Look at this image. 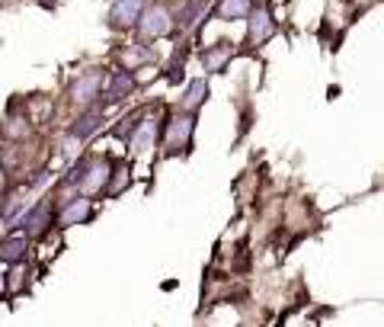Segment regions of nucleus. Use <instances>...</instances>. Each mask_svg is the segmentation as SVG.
Masks as SVG:
<instances>
[{
  "mask_svg": "<svg viewBox=\"0 0 384 327\" xmlns=\"http://www.w3.org/2000/svg\"><path fill=\"white\" fill-rule=\"evenodd\" d=\"M170 29H173V23H170V13H166L164 6H144V13H141V19H138L141 38L157 42V38L170 36Z\"/></svg>",
  "mask_w": 384,
  "mask_h": 327,
  "instance_id": "1",
  "label": "nucleus"
},
{
  "mask_svg": "<svg viewBox=\"0 0 384 327\" xmlns=\"http://www.w3.org/2000/svg\"><path fill=\"white\" fill-rule=\"evenodd\" d=\"M192 113H176L170 119V125H166V151L170 154H176V151H183L186 145H189V138H192Z\"/></svg>",
  "mask_w": 384,
  "mask_h": 327,
  "instance_id": "2",
  "label": "nucleus"
},
{
  "mask_svg": "<svg viewBox=\"0 0 384 327\" xmlns=\"http://www.w3.org/2000/svg\"><path fill=\"white\" fill-rule=\"evenodd\" d=\"M141 13H144V0H115L109 10V26L112 29H132L138 26Z\"/></svg>",
  "mask_w": 384,
  "mask_h": 327,
  "instance_id": "3",
  "label": "nucleus"
},
{
  "mask_svg": "<svg viewBox=\"0 0 384 327\" xmlns=\"http://www.w3.org/2000/svg\"><path fill=\"white\" fill-rule=\"evenodd\" d=\"M269 36H275V23L272 16H269L266 6H256V10H250V29H247V45H262Z\"/></svg>",
  "mask_w": 384,
  "mask_h": 327,
  "instance_id": "4",
  "label": "nucleus"
},
{
  "mask_svg": "<svg viewBox=\"0 0 384 327\" xmlns=\"http://www.w3.org/2000/svg\"><path fill=\"white\" fill-rule=\"evenodd\" d=\"M74 100L80 103V106H90V103H96L102 96V74L100 71H87L83 77H77V83H74Z\"/></svg>",
  "mask_w": 384,
  "mask_h": 327,
  "instance_id": "5",
  "label": "nucleus"
},
{
  "mask_svg": "<svg viewBox=\"0 0 384 327\" xmlns=\"http://www.w3.org/2000/svg\"><path fill=\"white\" fill-rule=\"evenodd\" d=\"M102 125V109L100 106H87L80 115L74 119V125H70V135H74L77 141H87L96 135V128Z\"/></svg>",
  "mask_w": 384,
  "mask_h": 327,
  "instance_id": "6",
  "label": "nucleus"
},
{
  "mask_svg": "<svg viewBox=\"0 0 384 327\" xmlns=\"http://www.w3.org/2000/svg\"><path fill=\"white\" fill-rule=\"evenodd\" d=\"M106 180H109V164H106V160H93V164H87V170H83L80 190L87 192V196H93V192H102Z\"/></svg>",
  "mask_w": 384,
  "mask_h": 327,
  "instance_id": "7",
  "label": "nucleus"
},
{
  "mask_svg": "<svg viewBox=\"0 0 384 327\" xmlns=\"http://www.w3.org/2000/svg\"><path fill=\"white\" fill-rule=\"evenodd\" d=\"M230 55H234V45H230V42L211 45V48L202 51V68L208 71V74H218V71H224V64L230 61Z\"/></svg>",
  "mask_w": 384,
  "mask_h": 327,
  "instance_id": "8",
  "label": "nucleus"
},
{
  "mask_svg": "<svg viewBox=\"0 0 384 327\" xmlns=\"http://www.w3.org/2000/svg\"><path fill=\"white\" fill-rule=\"evenodd\" d=\"M134 90V81H132V74H125V71H119V74H112L109 77V87H106V93L100 96L102 103H119V100H125L128 93Z\"/></svg>",
  "mask_w": 384,
  "mask_h": 327,
  "instance_id": "9",
  "label": "nucleus"
},
{
  "mask_svg": "<svg viewBox=\"0 0 384 327\" xmlns=\"http://www.w3.org/2000/svg\"><path fill=\"white\" fill-rule=\"evenodd\" d=\"M205 96H208V83H205V77H196V81L186 87L183 100H179V109H186V113H196V109L205 103Z\"/></svg>",
  "mask_w": 384,
  "mask_h": 327,
  "instance_id": "10",
  "label": "nucleus"
},
{
  "mask_svg": "<svg viewBox=\"0 0 384 327\" xmlns=\"http://www.w3.org/2000/svg\"><path fill=\"white\" fill-rule=\"evenodd\" d=\"M90 218V199L87 192H83L80 199H70L68 205L61 209V224L68 228V224H77V222H87Z\"/></svg>",
  "mask_w": 384,
  "mask_h": 327,
  "instance_id": "11",
  "label": "nucleus"
},
{
  "mask_svg": "<svg viewBox=\"0 0 384 327\" xmlns=\"http://www.w3.org/2000/svg\"><path fill=\"white\" fill-rule=\"evenodd\" d=\"M26 254H29V244H26V237H6V241L0 244V260H4L6 266L26 260Z\"/></svg>",
  "mask_w": 384,
  "mask_h": 327,
  "instance_id": "12",
  "label": "nucleus"
},
{
  "mask_svg": "<svg viewBox=\"0 0 384 327\" xmlns=\"http://www.w3.org/2000/svg\"><path fill=\"white\" fill-rule=\"evenodd\" d=\"M151 61H154V48H147V45H128V48H122V64L128 71L141 68V64H151Z\"/></svg>",
  "mask_w": 384,
  "mask_h": 327,
  "instance_id": "13",
  "label": "nucleus"
},
{
  "mask_svg": "<svg viewBox=\"0 0 384 327\" xmlns=\"http://www.w3.org/2000/svg\"><path fill=\"white\" fill-rule=\"evenodd\" d=\"M154 128H157V125H154V122H141V125L138 128H134V135H132V151L134 154H144L147 151V147H154V138H157V132H154Z\"/></svg>",
  "mask_w": 384,
  "mask_h": 327,
  "instance_id": "14",
  "label": "nucleus"
},
{
  "mask_svg": "<svg viewBox=\"0 0 384 327\" xmlns=\"http://www.w3.org/2000/svg\"><path fill=\"white\" fill-rule=\"evenodd\" d=\"M45 224H48V202L32 205V212L23 218V231H29V234H42Z\"/></svg>",
  "mask_w": 384,
  "mask_h": 327,
  "instance_id": "15",
  "label": "nucleus"
},
{
  "mask_svg": "<svg viewBox=\"0 0 384 327\" xmlns=\"http://www.w3.org/2000/svg\"><path fill=\"white\" fill-rule=\"evenodd\" d=\"M224 19H240V16H250V0H221L218 6Z\"/></svg>",
  "mask_w": 384,
  "mask_h": 327,
  "instance_id": "16",
  "label": "nucleus"
},
{
  "mask_svg": "<svg viewBox=\"0 0 384 327\" xmlns=\"http://www.w3.org/2000/svg\"><path fill=\"white\" fill-rule=\"evenodd\" d=\"M202 4L205 0H186V6H183V13H179V29H186V26L196 19V13L202 10Z\"/></svg>",
  "mask_w": 384,
  "mask_h": 327,
  "instance_id": "17",
  "label": "nucleus"
},
{
  "mask_svg": "<svg viewBox=\"0 0 384 327\" xmlns=\"http://www.w3.org/2000/svg\"><path fill=\"white\" fill-rule=\"evenodd\" d=\"M186 77V71H183V51H179L176 58H173V64H170V71H166V81L170 83H179Z\"/></svg>",
  "mask_w": 384,
  "mask_h": 327,
  "instance_id": "18",
  "label": "nucleus"
},
{
  "mask_svg": "<svg viewBox=\"0 0 384 327\" xmlns=\"http://www.w3.org/2000/svg\"><path fill=\"white\" fill-rule=\"evenodd\" d=\"M26 212V199H6V209H4V222H13V218Z\"/></svg>",
  "mask_w": 384,
  "mask_h": 327,
  "instance_id": "19",
  "label": "nucleus"
},
{
  "mask_svg": "<svg viewBox=\"0 0 384 327\" xmlns=\"http://www.w3.org/2000/svg\"><path fill=\"white\" fill-rule=\"evenodd\" d=\"M26 132H29V128H26V122H19V119H10V128H6V135H10V138H23Z\"/></svg>",
  "mask_w": 384,
  "mask_h": 327,
  "instance_id": "20",
  "label": "nucleus"
},
{
  "mask_svg": "<svg viewBox=\"0 0 384 327\" xmlns=\"http://www.w3.org/2000/svg\"><path fill=\"white\" fill-rule=\"evenodd\" d=\"M256 4H262V0H256Z\"/></svg>",
  "mask_w": 384,
  "mask_h": 327,
  "instance_id": "21",
  "label": "nucleus"
}]
</instances>
